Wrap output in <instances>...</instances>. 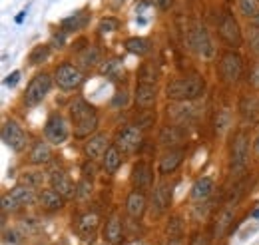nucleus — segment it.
I'll return each mask as SVG.
<instances>
[{"instance_id":"30","label":"nucleus","mask_w":259,"mask_h":245,"mask_svg":"<svg viewBox=\"0 0 259 245\" xmlns=\"http://www.w3.org/2000/svg\"><path fill=\"white\" fill-rule=\"evenodd\" d=\"M98 58H100V54H98L96 48H94V46H88V48H84V50L78 54V66L84 68V70L94 68L98 64Z\"/></svg>"},{"instance_id":"35","label":"nucleus","mask_w":259,"mask_h":245,"mask_svg":"<svg viewBox=\"0 0 259 245\" xmlns=\"http://www.w3.org/2000/svg\"><path fill=\"white\" fill-rule=\"evenodd\" d=\"M247 42H249L251 52L259 56V26H255V24L249 26V30H247Z\"/></svg>"},{"instance_id":"6","label":"nucleus","mask_w":259,"mask_h":245,"mask_svg":"<svg viewBox=\"0 0 259 245\" xmlns=\"http://www.w3.org/2000/svg\"><path fill=\"white\" fill-rule=\"evenodd\" d=\"M249 159V134L247 132H239L233 140V148H231V168L233 172H243Z\"/></svg>"},{"instance_id":"36","label":"nucleus","mask_w":259,"mask_h":245,"mask_svg":"<svg viewBox=\"0 0 259 245\" xmlns=\"http://www.w3.org/2000/svg\"><path fill=\"white\" fill-rule=\"evenodd\" d=\"M116 28H118V20L116 18H110V16L102 18L100 20V26H98V30L102 32V34H110V32H114Z\"/></svg>"},{"instance_id":"12","label":"nucleus","mask_w":259,"mask_h":245,"mask_svg":"<svg viewBox=\"0 0 259 245\" xmlns=\"http://www.w3.org/2000/svg\"><path fill=\"white\" fill-rule=\"evenodd\" d=\"M169 203H171V184L163 182V184L158 185V187L154 189V193H152V215H154V217L163 215L167 212Z\"/></svg>"},{"instance_id":"38","label":"nucleus","mask_w":259,"mask_h":245,"mask_svg":"<svg viewBox=\"0 0 259 245\" xmlns=\"http://www.w3.org/2000/svg\"><path fill=\"white\" fill-rule=\"evenodd\" d=\"M178 142V128H165L162 132V144L171 146Z\"/></svg>"},{"instance_id":"33","label":"nucleus","mask_w":259,"mask_h":245,"mask_svg":"<svg viewBox=\"0 0 259 245\" xmlns=\"http://www.w3.org/2000/svg\"><path fill=\"white\" fill-rule=\"evenodd\" d=\"M50 54V46H36L32 52H30V64L36 66V64H42V62L48 58Z\"/></svg>"},{"instance_id":"43","label":"nucleus","mask_w":259,"mask_h":245,"mask_svg":"<svg viewBox=\"0 0 259 245\" xmlns=\"http://www.w3.org/2000/svg\"><path fill=\"white\" fill-rule=\"evenodd\" d=\"M18 80H20V72L16 70V72H12L10 76H6V80H4V84H6L8 88H14V86L18 84Z\"/></svg>"},{"instance_id":"42","label":"nucleus","mask_w":259,"mask_h":245,"mask_svg":"<svg viewBox=\"0 0 259 245\" xmlns=\"http://www.w3.org/2000/svg\"><path fill=\"white\" fill-rule=\"evenodd\" d=\"M94 159H88L84 166H82V176L86 178V180H92L94 178V164H92Z\"/></svg>"},{"instance_id":"5","label":"nucleus","mask_w":259,"mask_h":245,"mask_svg":"<svg viewBox=\"0 0 259 245\" xmlns=\"http://www.w3.org/2000/svg\"><path fill=\"white\" fill-rule=\"evenodd\" d=\"M142 142H144L142 130L136 128V126H128V128H124V130L118 132L114 146L122 153H134L142 148Z\"/></svg>"},{"instance_id":"9","label":"nucleus","mask_w":259,"mask_h":245,"mask_svg":"<svg viewBox=\"0 0 259 245\" xmlns=\"http://www.w3.org/2000/svg\"><path fill=\"white\" fill-rule=\"evenodd\" d=\"M190 44H192V48H194L201 58H207L209 60L215 54L213 42H211L209 34H207V30L203 26H195L194 30H192V34H190Z\"/></svg>"},{"instance_id":"49","label":"nucleus","mask_w":259,"mask_h":245,"mask_svg":"<svg viewBox=\"0 0 259 245\" xmlns=\"http://www.w3.org/2000/svg\"><path fill=\"white\" fill-rule=\"evenodd\" d=\"M22 20H24V12H20V14L16 16V22H22Z\"/></svg>"},{"instance_id":"45","label":"nucleus","mask_w":259,"mask_h":245,"mask_svg":"<svg viewBox=\"0 0 259 245\" xmlns=\"http://www.w3.org/2000/svg\"><path fill=\"white\" fill-rule=\"evenodd\" d=\"M4 239H6V241H12V243H18V241H20V233L14 231V229L4 231Z\"/></svg>"},{"instance_id":"32","label":"nucleus","mask_w":259,"mask_h":245,"mask_svg":"<svg viewBox=\"0 0 259 245\" xmlns=\"http://www.w3.org/2000/svg\"><path fill=\"white\" fill-rule=\"evenodd\" d=\"M239 12L243 14V16H251V18H255L259 12V2L257 0H239Z\"/></svg>"},{"instance_id":"29","label":"nucleus","mask_w":259,"mask_h":245,"mask_svg":"<svg viewBox=\"0 0 259 245\" xmlns=\"http://www.w3.org/2000/svg\"><path fill=\"white\" fill-rule=\"evenodd\" d=\"M122 72H124V64L120 58H110L100 66V74L106 78H118Z\"/></svg>"},{"instance_id":"47","label":"nucleus","mask_w":259,"mask_h":245,"mask_svg":"<svg viewBox=\"0 0 259 245\" xmlns=\"http://www.w3.org/2000/svg\"><path fill=\"white\" fill-rule=\"evenodd\" d=\"M192 245H207V239L201 235V237H195L194 241H192Z\"/></svg>"},{"instance_id":"37","label":"nucleus","mask_w":259,"mask_h":245,"mask_svg":"<svg viewBox=\"0 0 259 245\" xmlns=\"http://www.w3.org/2000/svg\"><path fill=\"white\" fill-rule=\"evenodd\" d=\"M82 24H84V18L80 14H74V16L62 20V28H66V30H78Z\"/></svg>"},{"instance_id":"27","label":"nucleus","mask_w":259,"mask_h":245,"mask_svg":"<svg viewBox=\"0 0 259 245\" xmlns=\"http://www.w3.org/2000/svg\"><path fill=\"white\" fill-rule=\"evenodd\" d=\"M98 225H100V217L94 212H88V214L80 215V219H78V231L82 235H92L98 229Z\"/></svg>"},{"instance_id":"44","label":"nucleus","mask_w":259,"mask_h":245,"mask_svg":"<svg viewBox=\"0 0 259 245\" xmlns=\"http://www.w3.org/2000/svg\"><path fill=\"white\" fill-rule=\"evenodd\" d=\"M249 82H251V86L259 90V64H255V68L251 70V76H249Z\"/></svg>"},{"instance_id":"52","label":"nucleus","mask_w":259,"mask_h":245,"mask_svg":"<svg viewBox=\"0 0 259 245\" xmlns=\"http://www.w3.org/2000/svg\"><path fill=\"white\" fill-rule=\"evenodd\" d=\"M255 217H259V210H257V212H255Z\"/></svg>"},{"instance_id":"16","label":"nucleus","mask_w":259,"mask_h":245,"mask_svg":"<svg viewBox=\"0 0 259 245\" xmlns=\"http://www.w3.org/2000/svg\"><path fill=\"white\" fill-rule=\"evenodd\" d=\"M146 208H148V201H146L144 191L142 189L132 191L128 195V199H126V214L132 219H140L144 215V212H146Z\"/></svg>"},{"instance_id":"25","label":"nucleus","mask_w":259,"mask_h":245,"mask_svg":"<svg viewBox=\"0 0 259 245\" xmlns=\"http://www.w3.org/2000/svg\"><path fill=\"white\" fill-rule=\"evenodd\" d=\"M160 78V68L156 62H144L138 70V80L140 84H156Z\"/></svg>"},{"instance_id":"17","label":"nucleus","mask_w":259,"mask_h":245,"mask_svg":"<svg viewBox=\"0 0 259 245\" xmlns=\"http://www.w3.org/2000/svg\"><path fill=\"white\" fill-rule=\"evenodd\" d=\"M156 98H158V90H156V84H138L136 92H134V100L140 108L148 110L156 104Z\"/></svg>"},{"instance_id":"40","label":"nucleus","mask_w":259,"mask_h":245,"mask_svg":"<svg viewBox=\"0 0 259 245\" xmlns=\"http://www.w3.org/2000/svg\"><path fill=\"white\" fill-rule=\"evenodd\" d=\"M16 210H18V206L14 203V199L10 197V193H4L2 195V212L8 214V212H16Z\"/></svg>"},{"instance_id":"28","label":"nucleus","mask_w":259,"mask_h":245,"mask_svg":"<svg viewBox=\"0 0 259 245\" xmlns=\"http://www.w3.org/2000/svg\"><path fill=\"white\" fill-rule=\"evenodd\" d=\"M124 48L128 50L130 54H136V56H146V54H150V50H152V44L146 40V38H128L126 42H124Z\"/></svg>"},{"instance_id":"23","label":"nucleus","mask_w":259,"mask_h":245,"mask_svg":"<svg viewBox=\"0 0 259 245\" xmlns=\"http://www.w3.org/2000/svg\"><path fill=\"white\" fill-rule=\"evenodd\" d=\"M8 193H10V197L14 199V203H16L18 208L30 206V203H34V199H36L34 189L26 184H20V185H16V187H12Z\"/></svg>"},{"instance_id":"24","label":"nucleus","mask_w":259,"mask_h":245,"mask_svg":"<svg viewBox=\"0 0 259 245\" xmlns=\"http://www.w3.org/2000/svg\"><path fill=\"white\" fill-rule=\"evenodd\" d=\"M122 166V152L116 148V146H110L108 152L104 153L102 157V168L106 174H116Z\"/></svg>"},{"instance_id":"15","label":"nucleus","mask_w":259,"mask_h":245,"mask_svg":"<svg viewBox=\"0 0 259 245\" xmlns=\"http://www.w3.org/2000/svg\"><path fill=\"white\" fill-rule=\"evenodd\" d=\"M108 148H110V142H108V138L104 136V134H96V136H92L86 144H84V152L86 155L90 157V159H102L104 157V153L108 152Z\"/></svg>"},{"instance_id":"3","label":"nucleus","mask_w":259,"mask_h":245,"mask_svg":"<svg viewBox=\"0 0 259 245\" xmlns=\"http://www.w3.org/2000/svg\"><path fill=\"white\" fill-rule=\"evenodd\" d=\"M52 88V78L48 74H38L32 82L28 84L24 94V104L26 106H38Z\"/></svg>"},{"instance_id":"22","label":"nucleus","mask_w":259,"mask_h":245,"mask_svg":"<svg viewBox=\"0 0 259 245\" xmlns=\"http://www.w3.org/2000/svg\"><path fill=\"white\" fill-rule=\"evenodd\" d=\"M213 189H215V184H213V180L211 178H199L194 185H192V199L194 201H205V199H209V195L213 193Z\"/></svg>"},{"instance_id":"14","label":"nucleus","mask_w":259,"mask_h":245,"mask_svg":"<svg viewBox=\"0 0 259 245\" xmlns=\"http://www.w3.org/2000/svg\"><path fill=\"white\" fill-rule=\"evenodd\" d=\"M154 182V170H152V166L150 164H146V161H138L136 166H134V170H132V185L136 187V189H148L150 185Z\"/></svg>"},{"instance_id":"39","label":"nucleus","mask_w":259,"mask_h":245,"mask_svg":"<svg viewBox=\"0 0 259 245\" xmlns=\"http://www.w3.org/2000/svg\"><path fill=\"white\" fill-rule=\"evenodd\" d=\"M112 104L116 106V108H124L126 104H128V90H118L116 96H114V100H112Z\"/></svg>"},{"instance_id":"21","label":"nucleus","mask_w":259,"mask_h":245,"mask_svg":"<svg viewBox=\"0 0 259 245\" xmlns=\"http://www.w3.org/2000/svg\"><path fill=\"white\" fill-rule=\"evenodd\" d=\"M233 217H235V208L229 203V206H226V208L220 212V215H218V223H215V229H213L215 239H222V237L226 235L229 225L233 223Z\"/></svg>"},{"instance_id":"18","label":"nucleus","mask_w":259,"mask_h":245,"mask_svg":"<svg viewBox=\"0 0 259 245\" xmlns=\"http://www.w3.org/2000/svg\"><path fill=\"white\" fill-rule=\"evenodd\" d=\"M184 150H169V152H165L162 155V159H160V166H158V172L162 174V176H167V174H174L180 166H182V161H184Z\"/></svg>"},{"instance_id":"41","label":"nucleus","mask_w":259,"mask_h":245,"mask_svg":"<svg viewBox=\"0 0 259 245\" xmlns=\"http://www.w3.org/2000/svg\"><path fill=\"white\" fill-rule=\"evenodd\" d=\"M24 184L36 187V185L42 184V174H24Z\"/></svg>"},{"instance_id":"2","label":"nucleus","mask_w":259,"mask_h":245,"mask_svg":"<svg viewBox=\"0 0 259 245\" xmlns=\"http://www.w3.org/2000/svg\"><path fill=\"white\" fill-rule=\"evenodd\" d=\"M205 90V84H203V78L192 74V76H186V78H178L174 82L167 84L165 92L169 100H176V102H192L197 100L199 96H203Z\"/></svg>"},{"instance_id":"56","label":"nucleus","mask_w":259,"mask_h":245,"mask_svg":"<svg viewBox=\"0 0 259 245\" xmlns=\"http://www.w3.org/2000/svg\"><path fill=\"white\" fill-rule=\"evenodd\" d=\"M257 2H259V0H257Z\"/></svg>"},{"instance_id":"20","label":"nucleus","mask_w":259,"mask_h":245,"mask_svg":"<svg viewBox=\"0 0 259 245\" xmlns=\"http://www.w3.org/2000/svg\"><path fill=\"white\" fill-rule=\"evenodd\" d=\"M104 239H106V243H112V245L122 243V219H120L118 215H112V217L106 221Z\"/></svg>"},{"instance_id":"10","label":"nucleus","mask_w":259,"mask_h":245,"mask_svg":"<svg viewBox=\"0 0 259 245\" xmlns=\"http://www.w3.org/2000/svg\"><path fill=\"white\" fill-rule=\"evenodd\" d=\"M222 78L229 82V84H233V82H237L239 80V76H241V70H243V60H241V56L239 54H235V52H226L224 54V58H222Z\"/></svg>"},{"instance_id":"4","label":"nucleus","mask_w":259,"mask_h":245,"mask_svg":"<svg viewBox=\"0 0 259 245\" xmlns=\"http://www.w3.org/2000/svg\"><path fill=\"white\" fill-rule=\"evenodd\" d=\"M44 136H46V140H48L50 144H54V146L64 144L66 140H68V136H70L68 122H66L60 114H52V116L46 120V124H44Z\"/></svg>"},{"instance_id":"46","label":"nucleus","mask_w":259,"mask_h":245,"mask_svg":"<svg viewBox=\"0 0 259 245\" xmlns=\"http://www.w3.org/2000/svg\"><path fill=\"white\" fill-rule=\"evenodd\" d=\"M152 4H156L158 8H162V10H167L169 6H171V0H150Z\"/></svg>"},{"instance_id":"8","label":"nucleus","mask_w":259,"mask_h":245,"mask_svg":"<svg viewBox=\"0 0 259 245\" xmlns=\"http://www.w3.org/2000/svg\"><path fill=\"white\" fill-rule=\"evenodd\" d=\"M2 142L14 152H22L26 148V134L16 122H6L2 126Z\"/></svg>"},{"instance_id":"34","label":"nucleus","mask_w":259,"mask_h":245,"mask_svg":"<svg viewBox=\"0 0 259 245\" xmlns=\"http://www.w3.org/2000/svg\"><path fill=\"white\" fill-rule=\"evenodd\" d=\"M90 195H92V182L84 178L76 185V199H88Z\"/></svg>"},{"instance_id":"1","label":"nucleus","mask_w":259,"mask_h":245,"mask_svg":"<svg viewBox=\"0 0 259 245\" xmlns=\"http://www.w3.org/2000/svg\"><path fill=\"white\" fill-rule=\"evenodd\" d=\"M70 120L74 126V136L76 138H88L90 134H94L98 130V114L96 110L84 100V98H76L70 104Z\"/></svg>"},{"instance_id":"19","label":"nucleus","mask_w":259,"mask_h":245,"mask_svg":"<svg viewBox=\"0 0 259 245\" xmlns=\"http://www.w3.org/2000/svg\"><path fill=\"white\" fill-rule=\"evenodd\" d=\"M38 201H40V206H42L44 210H48V212H56V210H60V208L64 206V197H62L54 187L42 189L40 195H38Z\"/></svg>"},{"instance_id":"26","label":"nucleus","mask_w":259,"mask_h":245,"mask_svg":"<svg viewBox=\"0 0 259 245\" xmlns=\"http://www.w3.org/2000/svg\"><path fill=\"white\" fill-rule=\"evenodd\" d=\"M52 159V150L46 142H36L32 146V152H30V161L34 166H42V164H48Z\"/></svg>"},{"instance_id":"48","label":"nucleus","mask_w":259,"mask_h":245,"mask_svg":"<svg viewBox=\"0 0 259 245\" xmlns=\"http://www.w3.org/2000/svg\"><path fill=\"white\" fill-rule=\"evenodd\" d=\"M124 245H148V243H144V241H128V243Z\"/></svg>"},{"instance_id":"13","label":"nucleus","mask_w":259,"mask_h":245,"mask_svg":"<svg viewBox=\"0 0 259 245\" xmlns=\"http://www.w3.org/2000/svg\"><path fill=\"white\" fill-rule=\"evenodd\" d=\"M50 185H52L64 199L76 197V185L72 184V180L66 176L62 170H58V168L50 172Z\"/></svg>"},{"instance_id":"54","label":"nucleus","mask_w":259,"mask_h":245,"mask_svg":"<svg viewBox=\"0 0 259 245\" xmlns=\"http://www.w3.org/2000/svg\"><path fill=\"white\" fill-rule=\"evenodd\" d=\"M257 148H259V140H257Z\"/></svg>"},{"instance_id":"11","label":"nucleus","mask_w":259,"mask_h":245,"mask_svg":"<svg viewBox=\"0 0 259 245\" xmlns=\"http://www.w3.org/2000/svg\"><path fill=\"white\" fill-rule=\"evenodd\" d=\"M220 36L229 46H239L241 44V28H239V24H237V20L233 18L231 12H226L220 20Z\"/></svg>"},{"instance_id":"51","label":"nucleus","mask_w":259,"mask_h":245,"mask_svg":"<svg viewBox=\"0 0 259 245\" xmlns=\"http://www.w3.org/2000/svg\"><path fill=\"white\" fill-rule=\"evenodd\" d=\"M167 245H180V243H178V239H169V243Z\"/></svg>"},{"instance_id":"55","label":"nucleus","mask_w":259,"mask_h":245,"mask_svg":"<svg viewBox=\"0 0 259 245\" xmlns=\"http://www.w3.org/2000/svg\"><path fill=\"white\" fill-rule=\"evenodd\" d=\"M104 245H112V243H104Z\"/></svg>"},{"instance_id":"53","label":"nucleus","mask_w":259,"mask_h":245,"mask_svg":"<svg viewBox=\"0 0 259 245\" xmlns=\"http://www.w3.org/2000/svg\"><path fill=\"white\" fill-rule=\"evenodd\" d=\"M58 245H68V243H64V241H60V243H58Z\"/></svg>"},{"instance_id":"7","label":"nucleus","mask_w":259,"mask_h":245,"mask_svg":"<svg viewBox=\"0 0 259 245\" xmlns=\"http://www.w3.org/2000/svg\"><path fill=\"white\" fill-rule=\"evenodd\" d=\"M84 82V74L78 66H72V64H62L58 70H56V84L62 88V90H76L80 84Z\"/></svg>"},{"instance_id":"50","label":"nucleus","mask_w":259,"mask_h":245,"mask_svg":"<svg viewBox=\"0 0 259 245\" xmlns=\"http://www.w3.org/2000/svg\"><path fill=\"white\" fill-rule=\"evenodd\" d=\"M253 24H255V26H259V12H257V16L253 18Z\"/></svg>"},{"instance_id":"31","label":"nucleus","mask_w":259,"mask_h":245,"mask_svg":"<svg viewBox=\"0 0 259 245\" xmlns=\"http://www.w3.org/2000/svg\"><path fill=\"white\" fill-rule=\"evenodd\" d=\"M229 124H231V118H229V110H220L218 112V116H215V134L218 136H224L227 132V128H229Z\"/></svg>"}]
</instances>
